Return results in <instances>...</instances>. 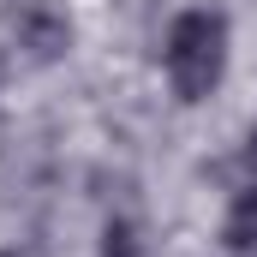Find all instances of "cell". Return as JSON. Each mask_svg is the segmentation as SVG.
I'll use <instances>...</instances> for the list:
<instances>
[{
  "instance_id": "2",
  "label": "cell",
  "mask_w": 257,
  "mask_h": 257,
  "mask_svg": "<svg viewBox=\"0 0 257 257\" xmlns=\"http://www.w3.org/2000/svg\"><path fill=\"white\" fill-rule=\"evenodd\" d=\"M12 42H18V54L24 60H36V66H54L72 48V18H66L60 6H24L18 18H12Z\"/></svg>"
},
{
  "instance_id": "6",
  "label": "cell",
  "mask_w": 257,
  "mask_h": 257,
  "mask_svg": "<svg viewBox=\"0 0 257 257\" xmlns=\"http://www.w3.org/2000/svg\"><path fill=\"white\" fill-rule=\"evenodd\" d=\"M0 257H18V251H0Z\"/></svg>"
},
{
  "instance_id": "1",
  "label": "cell",
  "mask_w": 257,
  "mask_h": 257,
  "mask_svg": "<svg viewBox=\"0 0 257 257\" xmlns=\"http://www.w3.org/2000/svg\"><path fill=\"white\" fill-rule=\"evenodd\" d=\"M227 42H233V30H227V12H215V6H186L168 24L162 72H168V90L186 108L209 102L221 90V78H227Z\"/></svg>"
},
{
  "instance_id": "4",
  "label": "cell",
  "mask_w": 257,
  "mask_h": 257,
  "mask_svg": "<svg viewBox=\"0 0 257 257\" xmlns=\"http://www.w3.org/2000/svg\"><path fill=\"white\" fill-rule=\"evenodd\" d=\"M102 257H150V245H144V233L132 227L126 215H114L102 227Z\"/></svg>"
},
{
  "instance_id": "3",
  "label": "cell",
  "mask_w": 257,
  "mask_h": 257,
  "mask_svg": "<svg viewBox=\"0 0 257 257\" xmlns=\"http://www.w3.org/2000/svg\"><path fill=\"white\" fill-rule=\"evenodd\" d=\"M221 239H227V251H257V186H251V192H239L233 203H227Z\"/></svg>"
},
{
  "instance_id": "5",
  "label": "cell",
  "mask_w": 257,
  "mask_h": 257,
  "mask_svg": "<svg viewBox=\"0 0 257 257\" xmlns=\"http://www.w3.org/2000/svg\"><path fill=\"white\" fill-rule=\"evenodd\" d=\"M245 168H251V174H257V126L245 132Z\"/></svg>"
}]
</instances>
